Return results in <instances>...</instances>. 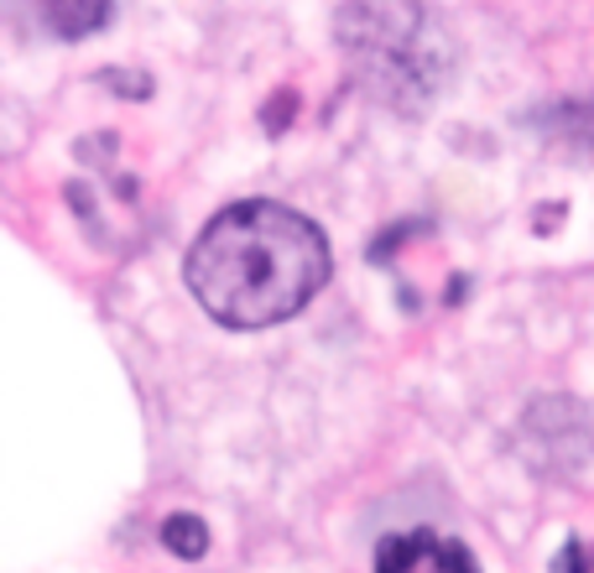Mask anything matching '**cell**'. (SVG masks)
<instances>
[{
	"mask_svg": "<svg viewBox=\"0 0 594 573\" xmlns=\"http://www.w3.org/2000/svg\"><path fill=\"white\" fill-rule=\"evenodd\" d=\"M329 282V240L308 214L272 199L230 203L188 251V286L209 319L266 329Z\"/></svg>",
	"mask_w": 594,
	"mask_h": 573,
	"instance_id": "obj_1",
	"label": "cell"
},
{
	"mask_svg": "<svg viewBox=\"0 0 594 573\" xmlns=\"http://www.w3.org/2000/svg\"><path fill=\"white\" fill-rule=\"evenodd\" d=\"M578 563H584V547H578V542H568V553L558 557V573H584Z\"/></svg>",
	"mask_w": 594,
	"mask_h": 573,
	"instance_id": "obj_5",
	"label": "cell"
},
{
	"mask_svg": "<svg viewBox=\"0 0 594 573\" xmlns=\"http://www.w3.org/2000/svg\"><path fill=\"white\" fill-rule=\"evenodd\" d=\"M48 21L63 37H84L104 21V0H48Z\"/></svg>",
	"mask_w": 594,
	"mask_h": 573,
	"instance_id": "obj_3",
	"label": "cell"
},
{
	"mask_svg": "<svg viewBox=\"0 0 594 573\" xmlns=\"http://www.w3.org/2000/svg\"><path fill=\"white\" fill-rule=\"evenodd\" d=\"M375 573H480L475 557L459 542H443L433 532H402L375 547Z\"/></svg>",
	"mask_w": 594,
	"mask_h": 573,
	"instance_id": "obj_2",
	"label": "cell"
},
{
	"mask_svg": "<svg viewBox=\"0 0 594 573\" xmlns=\"http://www.w3.org/2000/svg\"><path fill=\"white\" fill-rule=\"evenodd\" d=\"M162 542H168L178 557H204L209 553V526L199 516H168L162 522Z\"/></svg>",
	"mask_w": 594,
	"mask_h": 573,
	"instance_id": "obj_4",
	"label": "cell"
}]
</instances>
